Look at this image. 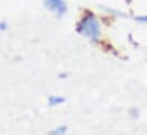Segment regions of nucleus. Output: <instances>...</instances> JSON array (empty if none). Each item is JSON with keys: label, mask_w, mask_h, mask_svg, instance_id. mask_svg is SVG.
Returning <instances> with one entry per match:
<instances>
[{"label": "nucleus", "mask_w": 147, "mask_h": 135, "mask_svg": "<svg viewBox=\"0 0 147 135\" xmlns=\"http://www.w3.org/2000/svg\"><path fill=\"white\" fill-rule=\"evenodd\" d=\"M78 32L92 41H97L100 36V26L94 15H88L80 22Z\"/></svg>", "instance_id": "obj_1"}, {"label": "nucleus", "mask_w": 147, "mask_h": 135, "mask_svg": "<svg viewBox=\"0 0 147 135\" xmlns=\"http://www.w3.org/2000/svg\"><path fill=\"white\" fill-rule=\"evenodd\" d=\"M45 5L49 10H51L59 17L63 16L67 10V7L64 0H45Z\"/></svg>", "instance_id": "obj_2"}, {"label": "nucleus", "mask_w": 147, "mask_h": 135, "mask_svg": "<svg viewBox=\"0 0 147 135\" xmlns=\"http://www.w3.org/2000/svg\"><path fill=\"white\" fill-rule=\"evenodd\" d=\"M64 101H65V99L63 97H55V96H53V97L49 98V104L50 106H58V104H62Z\"/></svg>", "instance_id": "obj_3"}, {"label": "nucleus", "mask_w": 147, "mask_h": 135, "mask_svg": "<svg viewBox=\"0 0 147 135\" xmlns=\"http://www.w3.org/2000/svg\"><path fill=\"white\" fill-rule=\"evenodd\" d=\"M54 133H55V134H65V133H66V127H64V126H59V127L55 128Z\"/></svg>", "instance_id": "obj_4"}, {"label": "nucleus", "mask_w": 147, "mask_h": 135, "mask_svg": "<svg viewBox=\"0 0 147 135\" xmlns=\"http://www.w3.org/2000/svg\"><path fill=\"white\" fill-rule=\"evenodd\" d=\"M143 19H144V21H147V17H145V18H143Z\"/></svg>", "instance_id": "obj_5"}]
</instances>
